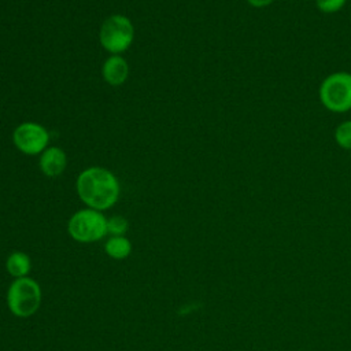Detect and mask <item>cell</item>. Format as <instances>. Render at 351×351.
Masks as SVG:
<instances>
[{
    "label": "cell",
    "mask_w": 351,
    "mask_h": 351,
    "mask_svg": "<svg viewBox=\"0 0 351 351\" xmlns=\"http://www.w3.org/2000/svg\"><path fill=\"white\" fill-rule=\"evenodd\" d=\"M38 166L47 177H58L67 166L66 152L59 147H48L40 154Z\"/></svg>",
    "instance_id": "7"
},
{
    "label": "cell",
    "mask_w": 351,
    "mask_h": 351,
    "mask_svg": "<svg viewBox=\"0 0 351 351\" xmlns=\"http://www.w3.org/2000/svg\"><path fill=\"white\" fill-rule=\"evenodd\" d=\"M319 99L329 111L351 110V74L347 71L329 74L319 85Z\"/></svg>",
    "instance_id": "5"
},
{
    "label": "cell",
    "mask_w": 351,
    "mask_h": 351,
    "mask_svg": "<svg viewBox=\"0 0 351 351\" xmlns=\"http://www.w3.org/2000/svg\"><path fill=\"white\" fill-rule=\"evenodd\" d=\"M67 232L78 243L99 241L107 234V218L99 210H78L69 219Z\"/></svg>",
    "instance_id": "4"
},
{
    "label": "cell",
    "mask_w": 351,
    "mask_h": 351,
    "mask_svg": "<svg viewBox=\"0 0 351 351\" xmlns=\"http://www.w3.org/2000/svg\"><path fill=\"white\" fill-rule=\"evenodd\" d=\"M347 0H315L317 8L325 14H332L340 11Z\"/></svg>",
    "instance_id": "13"
},
{
    "label": "cell",
    "mask_w": 351,
    "mask_h": 351,
    "mask_svg": "<svg viewBox=\"0 0 351 351\" xmlns=\"http://www.w3.org/2000/svg\"><path fill=\"white\" fill-rule=\"evenodd\" d=\"M129 228V223L125 217L114 215L107 218V233L111 236H123Z\"/></svg>",
    "instance_id": "12"
},
{
    "label": "cell",
    "mask_w": 351,
    "mask_h": 351,
    "mask_svg": "<svg viewBox=\"0 0 351 351\" xmlns=\"http://www.w3.org/2000/svg\"><path fill=\"white\" fill-rule=\"evenodd\" d=\"M101 75L108 85L119 86L128 80L129 64L121 55H111L103 63Z\"/></svg>",
    "instance_id": "8"
},
{
    "label": "cell",
    "mask_w": 351,
    "mask_h": 351,
    "mask_svg": "<svg viewBox=\"0 0 351 351\" xmlns=\"http://www.w3.org/2000/svg\"><path fill=\"white\" fill-rule=\"evenodd\" d=\"M274 0H247V3L251 5V7H255V8H263V7H267L273 3Z\"/></svg>",
    "instance_id": "14"
},
{
    "label": "cell",
    "mask_w": 351,
    "mask_h": 351,
    "mask_svg": "<svg viewBox=\"0 0 351 351\" xmlns=\"http://www.w3.org/2000/svg\"><path fill=\"white\" fill-rule=\"evenodd\" d=\"M134 40V26L132 21L122 15H110L100 26L99 41L100 45L111 55H121L132 45Z\"/></svg>",
    "instance_id": "3"
},
{
    "label": "cell",
    "mask_w": 351,
    "mask_h": 351,
    "mask_svg": "<svg viewBox=\"0 0 351 351\" xmlns=\"http://www.w3.org/2000/svg\"><path fill=\"white\" fill-rule=\"evenodd\" d=\"M104 251L112 259H125L132 252V243L125 236H111L104 244Z\"/></svg>",
    "instance_id": "10"
},
{
    "label": "cell",
    "mask_w": 351,
    "mask_h": 351,
    "mask_svg": "<svg viewBox=\"0 0 351 351\" xmlns=\"http://www.w3.org/2000/svg\"><path fill=\"white\" fill-rule=\"evenodd\" d=\"M335 140L340 148L351 151V121H344L336 128Z\"/></svg>",
    "instance_id": "11"
},
{
    "label": "cell",
    "mask_w": 351,
    "mask_h": 351,
    "mask_svg": "<svg viewBox=\"0 0 351 351\" xmlns=\"http://www.w3.org/2000/svg\"><path fill=\"white\" fill-rule=\"evenodd\" d=\"M12 143L25 155H38L48 148L49 132L37 122H22L12 132Z\"/></svg>",
    "instance_id": "6"
},
{
    "label": "cell",
    "mask_w": 351,
    "mask_h": 351,
    "mask_svg": "<svg viewBox=\"0 0 351 351\" xmlns=\"http://www.w3.org/2000/svg\"><path fill=\"white\" fill-rule=\"evenodd\" d=\"M41 304V288L30 277L15 278L7 291V306L10 311L19 318L33 315Z\"/></svg>",
    "instance_id": "2"
},
{
    "label": "cell",
    "mask_w": 351,
    "mask_h": 351,
    "mask_svg": "<svg viewBox=\"0 0 351 351\" xmlns=\"http://www.w3.org/2000/svg\"><path fill=\"white\" fill-rule=\"evenodd\" d=\"M75 191L86 207L104 211L118 202L121 185L111 170L101 166H90L78 174Z\"/></svg>",
    "instance_id": "1"
},
{
    "label": "cell",
    "mask_w": 351,
    "mask_h": 351,
    "mask_svg": "<svg viewBox=\"0 0 351 351\" xmlns=\"http://www.w3.org/2000/svg\"><path fill=\"white\" fill-rule=\"evenodd\" d=\"M5 269L15 278L26 277L32 269L30 258L22 251H14L8 255L5 261Z\"/></svg>",
    "instance_id": "9"
}]
</instances>
